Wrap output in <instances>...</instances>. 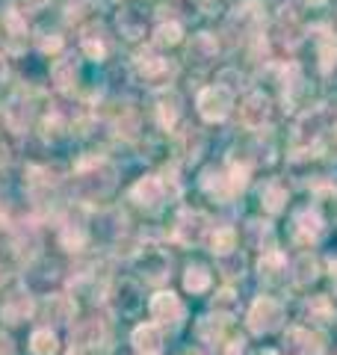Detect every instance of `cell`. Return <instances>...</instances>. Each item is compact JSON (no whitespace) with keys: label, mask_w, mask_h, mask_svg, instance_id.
<instances>
[{"label":"cell","mask_w":337,"mask_h":355,"mask_svg":"<svg viewBox=\"0 0 337 355\" xmlns=\"http://www.w3.org/2000/svg\"><path fill=\"white\" fill-rule=\"evenodd\" d=\"M322 231V222L320 216L313 214V210H302V214L296 216V234L299 240H317Z\"/></svg>","instance_id":"obj_19"},{"label":"cell","mask_w":337,"mask_h":355,"mask_svg":"<svg viewBox=\"0 0 337 355\" xmlns=\"http://www.w3.org/2000/svg\"><path fill=\"white\" fill-rule=\"evenodd\" d=\"M60 44H62V42H60V36H53V39H44V42H42V51H44V53H51V51H60Z\"/></svg>","instance_id":"obj_30"},{"label":"cell","mask_w":337,"mask_h":355,"mask_svg":"<svg viewBox=\"0 0 337 355\" xmlns=\"http://www.w3.org/2000/svg\"><path fill=\"white\" fill-rule=\"evenodd\" d=\"M334 133H337V130H334Z\"/></svg>","instance_id":"obj_37"},{"label":"cell","mask_w":337,"mask_h":355,"mask_svg":"<svg viewBox=\"0 0 337 355\" xmlns=\"http://www.w3.org/2000/svg\"><path fill=\"white\" fill-rule=\"evenodd\" d=\"M6 340H0V355H9V347H3Z\"/></svg>","instance_id":"obj_33"},{"label":"cell","mask_w":337,"mask_h":355,"mask_svg":"<svg viewBox=\"0 0 337 355\" xmlns=\"http://www.w3.org/2000/svg\"><path fill=\"white\" fill-rule=\"evenodd\" d=\"M56 335L51 329H36L30 338V355H53L56 352Z\"/></svg>","instance_id":"obj_20"},{"label":"cell","mask_w":337,"mask_h":355,"mask_svg":"<svg viewBox=\"0 0 337 355\" xmlns=\"http://www.w3.org/2000/svg\"><path fill=\"white\" fill-rule=\"evenodd\" d=\"M112 184H116V169L107 163V160H92V163H83L74 175V190L83 202H98L104 198Z\"/></svg>","instance_id":"obj_1"},{"label":"cell","mask_w":337,"mask_h":355,"mask_svg":"<svg viewBox=\"0 0 337 355\" xmlns=\"http://www.w3.org/2000/svg\"><path fill=\"white\" fill-rule=\"evenodd\" d=\"M281 270H284V258H281L278 252H269V254H263V261H261V275H263V279L275 282Z\"/></svg>","instance_id":"obj_27"},{"label":"cell","mask_w":337,"mask_h":355,"mask_svg":"<svg viewBox=\"0 0 337 355\" xmlns=\"http://www.w3.org/2000/svg\"><path fill=\"white\" fill-rule=\"evenodd\" d=\"M263 355H278V352H273V349H266V352H263Z\"/></svg>","instance_id":"obj_35"},{"label":"cell","mask_w":337,"mask_h":355,"mask_svg":"<svg viewBox=\"0 0 337 355\" xmlns=\"http://www.w3.org/2000/svg\"><path fill=\"white\" fill-rule=\"evenodd\" d=\"M51 77L56 89H62V92H71V89L77 86V77H80V62H77L74 53H69V57L56 60V65L51 69Z\"/></svg>","instance_id":"obj_12"},{"label":"cell","mask_w":337,"mask_h":355,"mask_svg":"<svg viewBox=\"0 0 337 355\" xmlns=\"http://www.w3.org/2000/svg\"><path fill=\"white\" fill-rule=\"evenodd\" d=\"M261 198H263V205H266V210H281V205L287 202V193L281 190V184L278 181H269V184H263V190H261Z\"/></svg>","instance_id":"obj_23"},{"label":"cell","mask_w":337,"mask_h":355,"mask_svg":"<svg viewBox=\"0 0 337 355\" xmlns=\"http://www.w3.org/2000/svg\"><path fill=\"white\" fill-rule=\"evenodd\" d=\"M107 352V329L101 320H83L71 335L69 355H104Z\"/></svg>","instance_id":"obj_2"},{"label":"cell","mask_w":337,"mask_h":355,"mask_svg":"<svg viewBox=\"0 0 337 355\" xmlns=\"http://www.w3.org/2000/svg\"><path fill=\"white\" fill-rule=\"evenodd\" d=\"M331 270H334V282H337V263H334V266H331Z\"/></svg>","instance_id":"obj_34"},{"label":"cell","mask_w":337,"mask_h":355,"mask_svg":"<svg viewBox=\"0 0 337 355\" xmlns=\"http://www.w3.org/2000/svg\"><path fill=\"white\" fill-rule=\"evenodd\" d=\"M3 42H6V48L12 53H21L27 48V24H24V18H21L18 12H6L3 15Z\"/></svg>","instance_id":"obj_11"},{"label":"cell","mask_w":337,"mask_h":355,"mask_svg":"<svg viewBox=\"0 0 337 355\" xmlns=\"http://www.w3.org/2000/svg\"><path fill=\"white\" fill-rule=\"evenodd\" d=\"M263 116H266V98L263 95H249L245 98V107H243V119L245 125H263Z\"/></svg>","instance_id":"obj_21"},{"label":"cell","mask_w":337,"mask_h":355,"mask_svg":"<svg viewBox=\"0 0 337 355\" xmlns=\"http://www.w3.org/2000/svg\"><path fill=\"white\" fill-rule=\"evenodd\" d=\"M281 323V305L273 296H261L249 311V329L254 335H263V331H273Z\"/></svg>","instance_id":"obj_4"},{"label":"cell","mask_w":337,"mask_h":355,"mask_svg":"<svg viewBox=\"0 0 337 355\" xmlns=\"http://www.w3.org/2000/svg\"><path fill=\"white\" fill-rule=\"evenodd\" d=\"M181 36H184L181 24H175V21H168V24H160V27H157V33H154V42L160 44V48H172V44L181 42Z\"/></svg>","instance_id":"obj_24"},{"label":"cell","mask_w":337,"mask_h":355,"mask_svg":"<svg viewBox=\"0 0 337 355\" xmlns=\"http://www.w3.org/2000/svg\"><path fill=\"white\" fill-rule=\"evenodd\" d=\"M3 77H6V60L0 57V80H3Z\"/></svg>","instance_id":"obj_32"},{"label":"cell","mask_w":337,"mask_h":355,"mask_svg":"<svg viewBox=\"0 0 337 355\" xmlns=\"http://www.w3.org/2000/svg\"><path fill=\"white\" fill-rule=\"evenodd\" d=\"M119 30L125 39H139L145 33V18L137 12V9H125V12H119Z\"/></svg>","instance_id":"obj_18"},{"label":"cell","mask_w":337,"mask_h":355,"mask_svg":"<svg viewBox=\"0 0 337 355\" xmlns=\"http://www.w3.org/2000/svg\"><path fill=\"white\" fill-rule=\"evenodd\" d=\"M133 349H137L139 355H160L163 349V335L160 329H157L154 323H142L133 329Z\"/></svg>","instance_id":"obj_10"},{"label":"cell","mask_w":337,"mask_h":355,"mask_svg":"<svg viewBox=\"0 0 337 355\" xmlns=\"http://www.w3.org/2000/svg\"><path fill=\"white\" fill-rule=\"evenodd\" d=\"M201 184H205V190L210 193V196H216V198H231L234 193V184H231V175H225V172H219V169H210V172H205V178H201Z\"/></svg>","instance_id":"obj_15"},{"label":"cell","mask_w":337,"mask_h":355,"mask_svg":"<svg viewBox=\"0 0 337 355\" xmlns=\"http://www.w3.org/2000/svg\"><path fill=\"white\" fill-rule=\"evenodd\" d=\"M184 287L193 293H205L210 287V272L205 270V266H189L187 275H184Z\"/></svg>","instance_id":"obj_22"},{"label":"cell","mask_w":337,"mask_h":355,"mask_svg":"<svg viewBox=\"0 0 337 355\" xmlns=\"http://www.w3.org/2000/svg\"><path fill=\"white\" fill-rule=\"evenodd\" d=\"M299 270H302L299 272V282H313V279H317V261L308 258V254L299 261Z\"/></svg>","instance_id":"obj_28"},{"label":"cell","mask_w":337,"mask_h":355,"mask_svg":"<svg viewBox=\"0 0 337 355\" xmlns=\"http://www.w3.org/2000/svg\"><path fill=\"white\" fill-rule=\"evenodd\" d=\"M3 121L9 125V130L24 133L30 128V121H33V104H30V98L27 95L9 98V104L3 107Z\"/></svg>","instance_id":"obj_8"},{"label":"cell","mask_w":337,"mask_h":355,"mask_svg":"<svg viewBox=\"0 0 337 355\" xmlns=\"http://www.w3.org/2000/svg\"><path fill=\"white\" fill-rule=\"evenodd\" d=\"M130 198L139 207H145V210H157V207L163 205V198H166V187H163L160 178L148 175V178H142V181L130 190Z\"/></svg>","instance_id":"obj_7"},{"label":"cell","mask_w":337,"mask_h":355,"mask_svg":"<svg viewBox=\"0 0 337 355\" xmlns=\"http://www.w3.org/2000/svg\"><path fill=\"white\" fill-rule=\"evenodd\" d=\"M234 243H237V234H234V228H216L213 231V240H210V246L216 254H228L234 249Z\"/></svg>","instance_id":"obj_25"},{"label":"cell","mask_w":337,"mask_h":355,"mask_svg":"<svg viewBox=\"0 0 337 355\" xmlns=\"http://www.w3.org/2000/svg\"><path fill=\"white\" fill-rule=\"evenodd\" d=\"M157 116H160V125L163 128H172L175 121H178V98L175 95L163 98V101L157 104Z\"/></svg>","instance_id":"obj_26"},{"label":"cell","mask_w":337,"mask_h":355,"mask_svg":"<svg viewBox=\"0 0 337 355\" xmlns=\"http://www.w3.org/2000/svg\"><path fill=\"white\" fill-rule=\"evenodd\" d=\"M207 234V219L198 214V210H184L175 222V237L184 243V246H196L201 243V237Z\"/></svg>","instance_id":"obj_6"},{"label":"cell","mask_w":337,"mask_h":355,"mask_svg":"<svg viewBox=\"0 0 337 355\" xmlns=\"http://www.w3.org/2000/svg\"><path fill=\"white\" fill-rule=\"evenodd\" d=\"M196 107H198V116L205 121H222L231 113V92L225 86H207L198 92Z\"/></svg>","instance_id":"obj_3"},{"label":"cell","mask_w":337,"mask_h":355,"mask_svg":"<svg viewBox=\"0 0 337 355\" xmlns=\"http://www.w3.org/2000/svg\"><path fill=\"white\" fill-rule=\"evenodd\" d=\"M137 71L148 86H163V80L172 74V65L160 57H142L137 60Z\"/></svg>","instance_id":"obj_13"},{"label":"cell","mask_w":337,"mask_h":355,"mask_svg":"<svg viewBox=\"0 0 337 355\" xmlns=\"http://www.w3.org/2000/svg\"><path fill=\"white\" fill-rule=\"evenodd\" d=\"M86 240H89V234H86V228L80 225V222H62L60 225V243L69 252H80L83 246H86Z\"/></svg>","instance_id":"obj_16"},{"label":"cell","mask_w":337,"mask_h":355,"mask_svg":"<svg viewBox=\"0 0 337 355\" xmlns=\"http://www.w3.org/2000/svg\"><path fill=\"white\" fill-rule=\"evenodd\" d=\"M148 311H151V317L157 320V323H163V326H175V323H181V317H184L181 299H178L172 291L154 293L151 302H148Z\"/></svg>","instance_id":"obj_5"},{"label":"cell","mask_w":337,"mask_h":355,"mask_svg":"<svg viewBox=\"0 0 337 355\" xmlns=\"http://www.w3.org/2000/svg\"><path fill=\"white\" fill-rule=\"evenodd\" d=\"M9 160V148H6V142H3V137H0V166H3Z\"/></svg>","instance_id":"obj_31"},{"label":"cell","mask_w":337,"mask_h":355,"mask_svg":"<svg viewBox=\"0 0 337 355\" xmlns=\"http://www.w3.org/2000/svg\"><path fill=\"white\" fill-rule=\"evenodd\" d=\"M311 3H322V0H311Z\"/></svg>","instance_id":"obj_36"},{"label":"cell","mask_w":337,"mask_h":355,"mask_svg":"<svg viewBox=\"0 0 337 355\" xmlns=\"http://www.w3.org/2000/svg\"><path fill=\"white\" fill-rule=\"evenodd\" d=\"M74 314H77V305L71 296H51L48 305H44V317L51 323H71Z\"/></svg>","instance_id":"obj_14"},{"label":"cell","mask_w":337,"mask_h":355,"mask_svg":"<svg viewBox=\"0 0 337 355\" xmlns=\"http://www.w3.org/2000/svg\"><path fill=\"white\" fill-rule=\"evenodd\" d=\"M225 329H228V317H219V314H207L198 320V338L207 340V343H216L222 340Z\"/></svg>","instance_id":"obj_17"},{"label":"cell","mask_w":337,"mask_h":355,"mask_svg":"<svg viewBox=\"0 0 337 355\" xmlns=\"http://www.w3.org/2000/svg\"><path fill=\"white\" fill-rule=\"evenodd\" d=\"M30 314H33V296L27 291H12L3 299V308H0V317L6 323H24Z\"/></svg>","instance_id":"obj_9"},{"label":"cell","mask_w":337,"mask_h":355,"mask_svg":"<svg viewBox=\"0 0 337 355\" xmlns=\"http://www.w3.org/2000/svg\"><path fill=\"white\" fill-rule=\"evenodd\" d=\"M83 51H86L92 60H101V57H104V42H101V39H92V36H86V39H83Z\"/></svg>","instance_id":"obj_29"}]
</instances>
